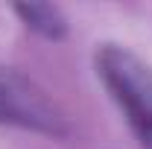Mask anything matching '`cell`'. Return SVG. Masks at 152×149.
I'll list each match as a JSON object with an SVG mask.
<instances>
[{
    "mask_svg": "<svg viewBox=\"0 0 152 149\" xmlns=\"http://www.w3.org/2000/svg\"><path fill=\"white\" fill-rule=\"evenodd\" d=\"M96 76L129 123L137 143L152 149V67L132 50L105 44L96 50Z\"/></svg>",
    "mask_w": 152,
    "mask_h": 149,
    "instance_id": "cell-1",
    "label": "cell"
},
{
    "mask_svg": "<svg viewBox=\"0 0 152 149\" xmlns=\"http://www.w3.org/2000/svg\"><path fill=\"white\" fill-rule=\"evenodd\" d=\"M0 126H15L53 137L70 131L64 114L58 111V105L47 96L41 85L3 64H0Z\"/></svg>",
    "mask_w": 152,
    "mask_h": 149,
    "instance_id": "cell-2",
    "label": "cell"
},
{
    "mask_svg": "<svg viewBox=\"0 0 152 149\" xmlns=\"http://www.w3.org/2000/svg\"><path fill=\"white\" fill-rule=\"evenodd\" d=\"M15 12L32 32L50 38V41H58L67 32V20L61 15V9L53 6V3H18Z\"/></svg>",
    "mask_w": 152,
    "mask_h": 149,
    "instance_id": "cell-3",
    "label": "cell"
}]
</instances>
